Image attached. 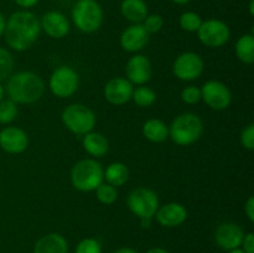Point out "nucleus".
I'll return each mask as SVG.
<instances>
[{
	"mask_svg": "<svg viewBox=\"0 0 254 253\" xmlns=\"http://www.w3.org/2000/svg\"><path fill=\"white\" fill-rule=\"evenodd\" d=\"M245 213L247 215L248 220L251 222H254V197L250 196L245 203Z\"/></svg>",
	"mask_w": 254,
	"mask_h": 253,
	"instance_id": "obj_35",
	"label": "nucleus"
},
{
	"mask_svg": "<svg viewBox=\"0 0 254 253\" xmlns=\"http://www.w3.org/2000/svg\"><path fill=\"white\" fill-rule=\"evenodd\" d=\"M74 253H102V246L96 238H84L77 245Z\"/></svg>",
	"mask_w": 254,
	"mask_h": 253,
	"instance_id": "obj_31",
	"label": "nucleus"
},
{
	"mask_svg": "<svg viewBox=\"0 0 254 253\" xmlns=\"http://www.w3.org/2000/svg\"><path fill=\"white\" fill-rule=\"evenodd\" d=\"M205 71V62L196 52L186 51L179 55L173 63V73L180 81L191 82L200 78Z\"/></svg>",
	"mask_w": 254,
	"mask_h": 253,
	"instance_id": "obj_10",
	"label": "nucleus"
},
{
	"mask_svg": "<svg viewBox=\"0 0 254 253\" xmlns=\"http://www.w3.org/2000/svg\"><path fill=\"white\" fill-rule=\"evenodd\" d=\"M127 79L131 84L143 86L148 83L153 76V66L145 55L135 54L128 60L126 64Z\"/></svg>",
	"mask_w": 254,
	"mask_h": 253,
	"instance_id": "obj_12",
	"label": "nucleus"
},
{
	"mask_svg": "<svg viewBox=\"0 0 254 253\" xmlns=\"http://www.w3.org/2000/svg\"><path fill=\"white\" fill-rule=\"evenodd\" d=\"M171 1L175 2V4H178V5H186V4H189L191 0H171Z\"/></svg>",
	"mask_w": 254,
	"mask_h": 253,
	"instance_id": "obj_40",
	"label": "nucleus"
},
{
	"mask_svg": "<svg viewBox=\"0 0 254 253\" xmlns=\"http://www.w3.org/2000/svg\"><path fill=\"white\" fill-rule=\"evenodd\" d=\"M102 183H104V169L96 159H82L72 168L71 184L76 190L91 192Z\"/></svg>",
	"mask_w": 254,
	"mask_h": 253,
	"instance_id": "obj_4",
	"label": "nucleus"
},
{
	"mask_svg": "<svg viewBox=\"0 0 254 253\" xmlns=\"http://www.w3.org/2000/svg\"><path fill=\"white\" fill-rule=\"evenodd\" d=\"M17 104L11 99L0 101V124H10L17 117Z\"/></svg>",
	"mask_w": 254,
	"mask_h": 253,
	"instance_id": "obj_28",
	"label": "nucleus"
},
{
	"mask_svg": "<svg viewBox=\"0 0 254 253\" xmlns=\"http://www.w3.org/2000/svg\"><path fill=\"white\" fill-rule=\"evenodd\" d=\"M154 217L163 227L174 228L185 222L188 218V210L180 202H168L159 206Z\"/></svg>",
	"mask_w": 254,
	"mask_h": 253,
	"instance_id": "obj_18",
	"label": "nucleus"
},
{
	"mask_svg": "<svg viewBox=\"0 0 254 253\" xmlns=\"http://www.w3.org/2000/svg\"><path fill=\"white\" fill-rule=\"evenodd\" d=\"M71 15L74 26L84 34L98 31L104 19L103 9L97 0H77Z\"/></svg>",
	"mask_w": 254,
	"mask_h": 253,
	"instance_id": "obj_5",
	"label": "nucleus"
},
{
	"mask_svg": "<svg viewBox=\"0 0 254 253\" xmlns=\"http://www.w3.org/2000/svg\"><path fill=\"white\" fill-rule=\"evenodd\" d=\"M250 14L252 15H254V0H251L250 1Z\"/></svg>",
	"mask_w": 254,
	"mask_h": 253,
	"instance_id": "obj_41",
	"label": "nucleus"
},
{
	"mask_svg": "<svg viewBox=\"0 0 254 253\" xmlns=\"http://www.w3.org/2000/svg\"><path fill=\"white\" fill-rule=\"evenodd\" d=\"M131 99L139 108H149L155 103L156 93L153 88L143 84L134 88Z\"/></svg>",
	"mask_w": 254,
	"mask_h": 253,
	"instance_id": "obj_25",
	"label": "nucleus"
},
{
	"mask_svg": "<svg viewBox=\"0 0 254 253\" xmlns=\"http://www.w3.org/2000/svg\"><path fill=\"white\" fill-rule=\"evenodd\" d=\"M40 32L41 26L39 17L29 10H19L12 12L6 20L5 42L14 51L24 52L36 42Z\"/></svg>",
	"mask_w": 254,
	"mask_h": 253,
	"instance_id": "obj_1",
	"label": "nucleus"
},
{
	"mask_svg": "<svg viewBox=\"0 0 254 253\" xmlns=\"http://www.w3.org/2000/svg\"><path fill=\"white\" fill-rule=\"evenodd\" d=\"M143 135L151 143H163L169 138V126L161 119H148L143 124Z\"/></svg>",
	"mask_w": 254,
	"mask_h": 253,
	"instance_id": "obj_22",
	"label": "nucleus"
},
{
	"mask_svg": "<svg viewBox=\"0 0 254 253\" xmlns=\"http://www.w3.org/2000/svg\"><path fill=\"white\" fill-rule=\"evenodd\" d=\"M121 12L124 19L131 24H141L149 15L148 5L144 0H123Z\"/></svg>",
	"mask_w": 254,
	"mask_h": 253,
	"instance_id": "obj_21",
	"label": "nucleus"
},
{
	"mask_svg": "<svg viewBox=\"0 0 254 253\" xmlns=\"http://www.w3.org/2000/svg\"><path fill=\"white\" fill-rule=\"evenodd\" d=\"M146 253H169V252L161 247H155V248H150Z\"/></svg>",
	"mask_w": 254,
	"mask_h": 253,
	"instance_id": "obj_39",
	"label": "nucleus"
},
{
	"mask_svg": "<svg viewBox=\"0 0 254 253\" xmlns=\"http://www.w3.org/2000/svg\"><path fill=\"white\" fill-rule=\"evenodd\" d=\"M241 144L246 150H253L254 149V124L250 123L242 130L240 136Z\"/></svg>",
	"mask_w": 254,
	"mask_h": 253,
	"instance_id": "obj_33",
	"label": "nucleus"
},
{
	"mask_svg": "<svg viewBox=\"0 0 254 253\" xmlns=\"http://www.w3.org/2000/svg\"><path fill=\"white\" fill-rule=\"evenodd\" d=\"M228 253H245V252H243V250H241V248H236V250L228 251Z\"/></svg>",
	"mask_w": 254,
	"mask_h": 253,
	"instance_id": "obj_43",
	"label": "nucleus"
},
{
	"mask_svg": "<svg viewBox=\"0 0 254 253\" xmlns=\"http://www.w3.org/2000/svg\"><path fill=\"white\" fill-rule=\"evenodd\" d=\"M104 180L114 188H121L129 180V169L122 161L111 163L104 170Z\"/></svg>",
	"mask_w": 254,
	"mask_h": 253,
	"instance_id": "obj_23",
	"label": "nucleus"
},
{
	"mask_svg": "<svg viewBox=\"0 0 254 253\" xmlns=\"http://www.w3.org/2000/svg\"><path fill=\"white\" fill-rule=\"evenodd\" d=\"M241 246L245 253H254V235L252 232L246 233Z\"/></svg>",
	"mask_w": 254,
	"mask_h": 253,
	"instance_id": "obj_34",
	"label": "nucleus"
},
{
	"mask_svg": "<svg viewBox=\"0 0 254 253\" xmlns=\"http://www.w3.org/2000/svg\"><path fill=\"white\" fill-rule=\"evenodd\" d=\"M40 26L47 36L56 40L66 37L71 30L69 20L67 19L66 15L57 10H50L45 12L40 20Z\"/></svg>",
	"mask_w": 254,
	"mask_h": 253,
	"instance_id": "obj_13",
	"label": "nucleus"
},
{
	"mask_svg": "<svg viewBox=\"0 0 254 253\" xmlns=\"http://www.w3.org/2000/svg\"><path fill=\"white\" fill-rule=\"evenodd\" d=\"M202 133V119L190 112L178 116L169 126V138L179 146H189L196 143Z\"/></svg>",
	"mask_w": 254,
	"mask_h": 253,
	"instance_id": "obj_3",
	"label": "nucleus"
},
{
	"mask_svg": "<svg viewBox=\"0 0 254 253\" xmlns=\"http://www.w3.org/2000/svg\"><path fill=\"white\" fill-rule=\"evenodd\" d=\"M201 99L213 111H225L232 103V93L223 82L210 79L201 87Z\"/></svg>",
	"mask_w": 254,
	"mask_h": 253,
	"instance_id": "obj_11",
	"label": "nucleus"
},
{
	"mask_svg": "<svg viewBox=\"0 0 254 253\" xmlns=\"http://www.w3.org/2000/svg\"><path fill=\"white\" fill-rule=\"evenodd\" d=\"M245 231L238 223L223 222L216 228L215 241L218 247L223 251H232L240 248L242 245Z\"/></svg>",
	"mask_w": 254,
	"mask_h": 253,
	"instance_id": "obj_16",
	"label": "nucleus"
},
{
	"mask_svg": "<svg viewBox=\"0 0 254 253\" xmlns=\"http://www.w3.org/2000/svg\"><path fill=\"white\" fill-rule=\"evenodd\" d=\"M181 99L185 102L186 104H196L201 101V88L197 86H190L185 87L181 91Z\"/></svg>",
	"mask_w": 254,
	"mask_h": 253,
	"instance_id": "obj_32",
	"label": "nucleus"
},
{
	"mask_svg": "<svg viewBox=\"0 0 254 253\" xmlns=\"http://www.w3.org/2000/svg\"><path fill=\"white\" fill-rule=\"evenodd\" d=\"M5 26H6V19H5L4 15H2L1 12H0V37L4 36Z\"/></svg>",
	"mask_w": 254,
	"mask_h": 253,
	"instance_id": "obj_37",
	"label": "nucleus"
},
{
	"mask_svg": "<svg viewBox=\"0 0 254 253\" xmlns=\"http://www.w3.org/2000/svg\"><path fill=\"white\" fill-rule=\"evenodd\" d=\"M34 253H68V243L60 233H49L36 241Z\"/></svg>",
	"mask_w": 254,
	"mask_h": 253,
	"instance_id": "obj_19",
	"label": "nucleus"
},
{
	"mask_svg": "<svg viewBox=\"0 0 254 253\" xmlns=\"http://www.w3.org/2000/svg\"><path fill=\"white\" fill-rule=\"evenodd\" d=\"M113 253H138L135 250H133V248H129V247H123V248H119V250H117L116 252Z\"/></svg>",
	"mask_w": 254,
	"mask_h": 253,
	"instance_id": "obj_38",
	"label": "nucleus"
},
{
	"mask_svg": "<svg viewBox=\"0 0 254 253\" xmlns=\"http://www.w3.org/2000/svg\"><path fill=\"white\" fill-rule=\"evenodd\" d=\"M14 2L24 10H27L30 7H34L39 2V0H14Z\"/></svg>",
	"mask_w": 254,
	"mask_h": 253,
	"instance_id": "obj_36",
	"label": "nucleus"
},
{
	"mask_svg": "<svg viewBox=\"0 0 254 253\" xmlns=\"http://www.w3.org/2000/svg\"><path fill=\"white\" fill-rule=\"evenodd\" d=\"M96 192L97 200L99 201L103 205H112L117 201L118 198V191H117V188L112 186L111 184L108 183H102L98 188L94 190Z\"/></svg>",
	"mask_w": 254,
	"mask_h": 253,
	"instance_id": "obj_27",
	"label": "nucleus"
},
{
	"mask_svg": "<svg viewBox=\"0 0 254 253\" xmlns=\"http://www.w3.org/2000/svg\"><path fill=\"white\" fill-rule=\"evenodd\" d=\"M29 146V136L19 126H5L0 130V148L7 154H21Z\"/></svg>",
	"mask_w": 254,
	"mask_h": 253,
	"instance_id": "obj_17",
	"label": "nucleus"
},
{
	"mask_svg": "<svg viewBox=\"0 0 254 253\" xmlns=\"http://www.w3.org/2000/svg\"><path fill=\"white\" fill-rule=\"evenodd\" d=\"M61 121L64 128L76 135H82L93 130L96 126V113L86 104H68L61 113Z\"/></svg>",
	"mask_w": 254,
	"mask_h": 253,
	"instance_id": "obj_6",
	"label": "nucleus"
},
{
	"mask_svg": "<svg viewBox=\"0 0 254 253\" xmlns=\"http://www.w3.org/2000/svg\"><path fill=\"white\" fill-rule=\"evenodd\" d=\"M236 56L245 64L254 62V36L253 34H245L236 42Z\"/></svg>",
	"mask_w": 254,
	"mask_h": 253,
	"instance_id": "obj_24",
	"label": "nucleus"
},
{
	"mask_svg": "<svg viewBox=\"0 0 254 253\" xmlns=\"http://www.w3.org/2000/svg\"><path fill=\"white\" fill-rule=\"evenodd\" d=\"M134 86L124 77L111 78L104 86V98L113 106H123L131 101Z\"/></svg>",
	"mask_w": 254,
	"mask_h": 253,
	"instance_id": "obj_14",
	"label": "nucleus"
},
{
	"mask_svg": "<svg viewBox=\"0 0 254 253\" xmlns=\"http://www.w3.org/2000/svg\"><path fill=\"white\" fill-rule=\"evenodd\" d=\"M150 35L144 29L143 24H131L123 30L119 37L121 47L129 54H138L148 45Z\"/></svg>",
	"mask_w": 254,
	"mask_h": 253,
	"instance_id": "obj_15",
	"label": "nucleus"
},
{
	"mask_svg": "<svg viewBox=\"0 0 254 253\" xmlns=\"http://www.w3.org/2000/svg\"><path fill=\"white\" fill-rule=\"evenodd\" d=\"M82 145L86 153L93 156V159L103 158L109 150V141L107 136L93 130L84 134L82 139Z\"/></svg>",
	"mask_w": 254,
	"mask_h": 253,
	"instance_id": "obj_20",
	"label": "nucleus"
},
{
	"mask_svg": "<svg viewBox=\"0 0 254 253\" xmlns=\"http://www.w3.org/2000/svg\"><path fill=\"white\" fill-rule=\"evenodd\" d=\"M6 93L9 99L16 104H32L44 96L45 82L35 72H17L9 77Z\"/></svg>",
	"mask_w": 254,
	"mask_h": 253,
	"instance_id": "obj_2",
	"label": "nucleus"
},
{
	"mask_svg": "<svg viewBox=\"0 0 254 253\" xmlns=\"http://www.w3.org/2000/svg\"><path fill=\"white\" fill-rule=\"evenodd\" d=\"M79 74L69 66H60L54 69L49 78V88L57 98H69L79 88Z\"/></svg>",
	"mask_w": 254,
	"mask_h": 253,
	"instance_id": "obj_8",
	"label": "nucleus"
},
{
	"mask_svg": "<svg viewBox=\"0 0 254 253\" xmlns=\"http://www.w3.org/2000/svg\"><path fill=\"white\" fill-rule=\"evenodd\" d=\"M15 61L9 50L0 47V81L9 78L14 71Z\"/></svg>",
	"mask_w": 254,
	"mask_h": 253,
	"instance_id": "obj_29",
	"label": "nucleus"
},
{
	"mask_svg": "<svg viewBox=\"0 0 254 253\" xmlns=\"http://www.w3.org/2000/svg\"><path fill=\"white\" fill-rule=\"evenodd\" d=\"M203 20L195 11H185L179 17V25L186 32H197Z\"/></svg>",
	"mask_w": 254,
	"mask_h": 253,
	"instance_id": "obj_26",
	"label": "nucleus"
},
{
	"mask_svg": "<svg viewBox=\"0 0 254 253\" xmlns=\"http://www.w3.org/2000/svg\"><path fill=\"white\" fill-rule=\"evenodd\" d=\"M4 94H5V89H4V87L1 86V83H0V101H1V99H4Z\"/></svg>",
	"mask_w": 254,
	"mask_h": 253,
	"instance_id": "obj_42",
	"label": "nucleus"
},
{
	"mask_svg": "<svg viewBox=\"0 0 254 253\" xmlns=\"http://www.w3.org/2000/svg\"><path fill=\"white\" fill-rule=\"evenodd\" d=\"M197 37L202 45L210 49L225 46L231 37V30L226 22L218 19H208L202 21L197 30Z\"/></svg>",
	"mask_w": 254,
	"mask_h": 253,
	"instance_id": "obj_9",
	"label": "nucleus"
},
{
	"mask_svg": "<svg viewBox=\"0 0 254 253\" xmlns=\"http://www.w3.org/2000/svg\"><path fill=\"white\" fill-rule=\"evenodd\" d=\"M129 211L140 218L144 226L149 225L155 216L160 202L156 192L148 188H136L131 191L127 198Z\"/></svg>",
	"mask_w": 254,
	"mask_h": 253,
	"instance_id": "obj_7",
	"label": "nucleus"
},
{
	"mask_svg": "<svg viewBox=\"0 0 254 253\" xmlns=\"http://www.w3.org/2000/svg\"><path fill=\"white\" fill-rule=\"evenodd\" d=\"M141 24H143L144 29L149 32V35L156 34L163 29L164 19L159 14H150L145 17V20Z\"/></svg>",
	"mask_w": 254,
	"mask_h": 253,
	"instance_id": "obj_30",
	"label": "nucleus"
}]
</instances>
